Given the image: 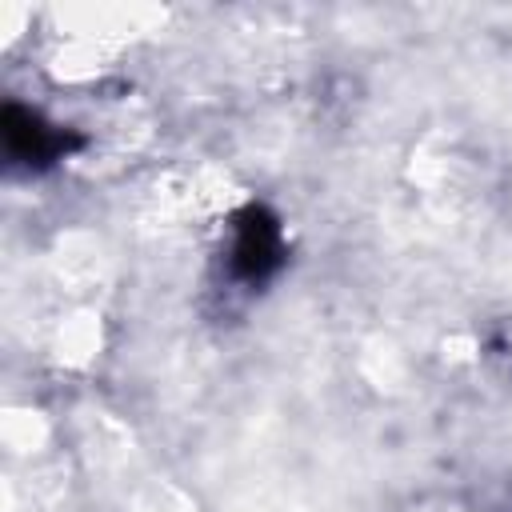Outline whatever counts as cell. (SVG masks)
I'll return each instance as SVG.
<instances>
[{"mask_svg":"<svg viewBox=\"0 0 512 512\" xmlns=\"http://www.w3.org/2000/svg\"><path fill=\"white\" fill-rule=\"evenodd\" d=\"M284 260V240H280V220L260 208V204H248L240 216H236V240H232V272L248 284L272 276Z\"/></svg>","mask_w":512,"mask_h":512,"instance_id":"obj_1","label":"cell"},{"mask_svg":"<svg viewBox=\"0 0 512 512\" xmlns=\"http://www.w3.org/2000/svg\"><path fill=\"white\" fill-rule=\"evenodd\" d=\"M0 132H4L8 152L24 164H52L80 144V136L52 128L44 116H36L32 108H20V104H8L0 112Z\"/></svg>","mask_w":512,"mask_h":512,"instance_id":"obj_2","label":"cell"}]
</instances>
